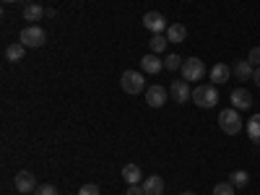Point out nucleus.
Listing matches in <instances>:
<instances>
[{
	"instance_id": "1",
	"label": "nucleus",
	"mask_w": 260,
	"mask_h": 195,
	"mask_svg": "<svg viewBox=\"0 0 260 195\" xmlns=\"http://www.w3.org/2000/svg\"><path fill=\"white\" fill-rule=\"evenodd\" d=\"M192 102L198 107H203V110H211V107L219 104V91H216L213 83H201L192 89Z\"/></svg>"
},
{
	"instance_id": "2",
	"label": "nucleus",
	"mask_w": 260,
	"mask_h": 195,
	"mask_svg": "<svg viewBox=\"0 0 260 195\" xmlns=\"http://www.w3.org/2000/svg\"><path fill=\"white\" fill-rule=\"evenodd\" d=\"M120 89H122L125 94H141V91L148 89V86H146V78H143L138 71H125V73L120 76Z\"/></svg>"
},
{
	"instance_id": "3",
	"label": "nucleus",
	"mask_w": 260,
	"mask_h": 195,
	"mask_svg": "<svg viewBox=\"0 0 260 195\" xmlns=\"http://www.w3.org/2000/svg\"><path fill=\"white\" fill-rule=\"evenodd\" d=\"M219 127L224 130L226 136H237L242 130V117H240V110H224L221 115H219Z\"/></svg>"
},
{
	"instance_id": "4",
	"label": "nucleus",
	"mask_w": 260,
	"mask_h": 195,
	"mask_svg": "<svg viewBox=\"0 0 260 195\" xmlns=\"http://www.w3.org/2000/svg\"><path fill=\"white\" fill-rule=\"evenodd\" d=\"M18 42L24 47H34L37 50V47H42L47 42V34H45V29H39L37 24H31V26H26L24 31L18 34Z\"/></svg>"
},
{
	"instance_id": "5",
	"label": "nucleus",
	"mask_w": 260,
	"mask_h": 195,
	"mask_svg": "<svg viewBox=\"0 0 260 195\" xmlns=\"http://www.w3.org/2000/svg\"><path fill=\"white\" fill-rule=\"evenodd\" d=\"M206 76V65L201 57H187L182 62V78L185 81H201Z\"/></svg>"
},
{
	"instance_id": "6",
	"label": "nucleus",
	"mask_w": 260,
	"mask_h": 195,
	"mask_svg": "<svg viewBox=\"0 0 260 195\" xmlns=\"http://www.w3.org/2000/svg\"><path fill=\"white\" fill-rule=\"evenodd\" d=\"M143 26H146L151 34H161V31H167V29H169L167 18H164L159 11H148V13L143 16Z\"/></svg>"
},
{
	"instance_id": "7",
	"label": "nucleus",
	"mask_w": 260,
	"mask_h": 195,
	"mask_svg": "<svg viewBox=\"0 0 260 195\" xmlns=\"http://www.w3.org/2000/svg\"><path fill=\"white\" fill-rule=\"evenodd\" d=\"M169 96L175 99L177 104H185V102H190V99H192V91H190L187 81H185V78L172 81V86H169Z\"/></svg>"
},
{
	"instance_id": "8",
	"label": "nucleus",
	"mask_w": 260,
	"mask_h": 195,
	"mask_svg": "<svg viewBox=\"0 0 260 195\" xmlns=\"http://www.w3.org/2000/svg\"><path fill=\"white\" fill-rule=\"evenodd\" d=\"M146 104L154 107V110L164 107L167 104V89H161V86H148L146 89Z\"/></svg>"
},
{
	"instance_id": "9",
	"label": "nucleus",
	"mask_w": 260,
	"mask_h": 195,
	"mask_svg": "<svg viewBox=\"0 0 260 195\" xmlns=\"http://www.w3.org/2000/svg\"><path fill=\"white\" fill-rule=\"evenodd\" d=\"M16 190L21 192V195H26V192H31V190H37V180H34V175H31V172H18V175H16Z\"/></svg>"
},
{
	"instance_id": "10",
	"label": "nucleus",
	"mask_w": 260,
	"mask_h": 195,
	"mask_svg": "<svg viewBox=\"0 0 260 195\" xmlns=\"http://www.w3.org/2000/svg\"><path fill=\"white\" fill-rule=\"evenodd\" d=\"M229 76H232V68H229V65H224V62H216L213 68H211V73H208V78H211V83H213V86L226 83V81H229Z\"/></svg>"
},
{
	"instance_id": "11",
	"label": "nucleus",
	"mask_w": 260,
	"mask_h": 195,
	"mask_svg": "<svg viewBox=\"0 0 260 195\" xmlns=\"http://www.w3.org/2000/svg\"><path fill=\"white\" fill-rule=\"evenodd\" d=\"M232 107L234 110H250L252 107V96L247 89H234L232 91Z\"/></svg>"
},
{
	"instance_id": "12",
	"label": "nucleus",
	"mask_w": 260,
	"mask_h": 195,
	"mask_svg": "<svg viewBox=\"0 0 260 195\" xmlns=\"http://www.w3.org/2000/svg\"><path fill=\"white\" fill-rule=\"evenodd\" d=\"M141 185H143V195H164V180L159 175L146 177Z\"/></svg>"
},
{
	"instance_id": "13",
	"label": "nucleus",
	"mask_w": 260,
	"mask_h": 195,
	"mask_svg": "<svg viewBox=\"0 0 260 195\" xmlns=\"http://www.w3.org/2000/svg\"><path fill=\"white\" fill-rule=\"evenodd\" d=\"M161 68H164L161 57H156V55H146V57H141V71H143V73L156 76V73H161Z\"/></svg>"
},
{
	"instance_id": "14",
	"label": "nucleus",
	"mask_w": 260,
	"mask_h": 195,
	"mask_svg": "<svg viewBox=\"0 0 260 195\" xmlns=\"http://www.w3.org/2000/svg\"><path fill=\"white\" fill-rule=\"evenodd\" d=\"M122 180H125L127 185H141V182H143L141 167H138V164H125V167H122Z\"/></svg>"
},
{
	"instance_id": "15",
	"label": "nucleus",
	"mask_w": 260,
	"mask_h": 195,
	"mask_svg": "<svg viewBox=\"0 0 260 195\" xmlns=\"http://www.w3.org/2000/svg\"><path fill=\"white\" fill-rule=\"evenodd\" d=\"M45 13H47V11L42 8L39 3H29V6L24 8V18L29 21V24H37L39 18H45Z\"/></svg>"
},
{
	"instance_id": "16",
	"label": "nucleus",
	"mask_w": 260,
	"mask_h": 195,
	"mask_svg": "<svg viewBox=\"0 0 260 195\" xmlns=\"http://www.w3.org/2000/svg\"><path fill=\"white\" fill-rule=\"evenodd\" d=\"M167 39H169V42H175V45H177V42H185V39H187V29H185L182 24H169V29H167Z\"/></svg>"
},
{
	"instance_id": "17",
	"label": "nucleus",
	"mask_w": 260,
	"mask_h": 195,
	"mask_svg": "<svg viewBox=\"0 0 260 195\" xmlns=\"http://www.w3.org/2000/svg\"><path fill=\"white\" fill-rule=\"evenodd\" d=\"M232 71H234V76H237V78H242V81L252 78V73H255V68L250 65V60H240V62H237Z\"/></svg>"
},
{
	"instance_id": "18",
	"label": "nucleus",
	"mask_w": 260,
	"mask_h": 195,
	"mask_svg": "<svg viewBox=\"0 0 260 195\" xmlns=\"http://www.w3.org/2000/svg\"><path fill=\"white\" fill-rule=\"evenodd\" d=\"M167 45H169L167 34H154V37H151V42H148V47H151V52H154V55H161L167 50Z\"/></svg>"
},
{
	"instance_id": "19",
	"label": "nucleus",
	"mask_w": 260,
	"mask_h": 195,
	"mask_svg": "<svg viewBox=\"0 0 260 195\" xmlns=\"http://www.w3.org/2000/svg\"><path fill=\"white\" fill-rule=\"evenodd\" d=\"M247 136H250L252 143L260 146V115H255V117L247 120Z\"/></svg>"
},
{
	"instance_id": "20",
	"label": "nucleus",
	"mask_w": 260,
	"mask_h": 195,
	"mask_svg": "<svg viewBox=\"0 0 260 195\" xmlns=\"http://www.w3.org/2000/svg\"><path fill=\"white\" fill-rule=\"evenodd\" d=\"M24 55H26V47L21 45V42H16V45H11V47L6 50V57H8L11 62H21V60H24Z\"/></svg>"
},
{
	"instance_id": "21",
	"label": "nucleus",
	"mask_w": 260,
	"mask_h": 195,
	"mask_svg": "<svg viewBox=\"0 0 260 195\" xmlns=\"http://www.w3.org/2000/svg\"><path fill=\"white\" fill-rule=\"evenodd\" d=\"M229 182L234 185V187H247V182H250V175L245 169H234L232 175H229Z\"/></svg>"
},
{
	"instance_id": "22",
	"label": "nucleus",
	"mask_w": 260,
	"mask_h": 195,
	"mask_svg": "<svg viewBox=\"0 0 260 195\" xmlns=\"http://www.w3.org/2000/svg\"><path fill=\"white\" fill-rule=\"evenodd\" d=\"M164 68H167V71H180V68H182V57L175 55V52L167 55V57H164Z\"/></svg>"
},
{
	"instance_id": "23",
	"label": "nucleus",
	"mask_w": 260,
	"mask_h": 195,
	"mask_svg": "<svg viewBox=\"0 0 260 195\" xmlns=\"http://www.w3.org/2000/svg\"><path fill=\"white\" fill-rule=\"evenodd\" d=\"M213 195H234V185L226 180V182H219L213 187Z\"/></svg>"
},
{
	"instance_id": "24",
	"label": "nucleus",
	"mask_w": 260,
	"mask_h": 195,
	"mask_svg": "<svg viewBox=\"0 0 260 195\" xmlns=\"http://www.w3.org/2000/svg\"><path fill=\"white\" fill-rule=\"evenodd\" d=\"M78 195H102V190H99V185H94V182H86V185H81Z\"/></svg>"
},
{
	"instance_id": "25",
	"label": "nucleus",
	"mask_w": 260,
	"mask_h": 195,
	"mask_svg": "<svg viewBox=\"0 0 260 195\" xmlns=\"http://www.w3.org/2000/svg\"><path fill=\"white\" fill-rule=\"evenodd\" d=\"M247 60H250L252 68H260V47H252L250 55H247Z\"/></svg>"
},
{
	"instance_id": "26",
	"label": "nucleus",
	"mask_w": 260,
	"mask_h": 195,
	"mask_svg": "<svg viewBox=\"0 0 260 195\" xmlns=\"http://www.w3.org/2000/svg\"><path fill=\"white\" fill-rule=\"evenodd\" d=\"M34 192H37V195H57V187H55V185H39Z\"/></svg>"
},
{
	"instance_id": "27",
	"label": "nucleus",
	"mask_w": 260,
	"mask_h": 195,
	"mask_svg": "<svg viewBox=\"0 0 260 195\" xmlns=\"http://www.w3.org/2000/svg\"><path fill=\"white\" fill-rule=\"evenodd\" d=\"M127 195H143V185H127Z\"/></svg>"
},
{
	"instance_id": "28",
	"label": "nucleus",
	"mask_w": 260,
	"mask_h": 195,
	"mask_svg": "<svg viewBox=\"0 0 260 195\" xmlns=\"http://www.w3.org/2000/svg\"><path fill=\"white\" fill-rule=\"evenodd\" d=\"M252 81L260 86V68H255V73H252Z\"/></svg>"
},
{
	"instance_id": "29",
	"label": "nucleus",
	"mask_w": 260,
	"mask_h": 195,
	"mask_svg": "<svg viewBox=\"0 0 260 195\" xmlns=\"http://www.w3.org/2000/svg\"><path fill=\"white\" fill-rule=\"evenodd\" d=\"M180 195H198V192H190V190H185V192H180Z\"/></svg>"
},
{
	"instance_id": "30",
	"label": "nucleus",
	"mask_w": 260,
	"mask_h": 195,
	"mask_svg": "<svg viewBox=\"0 0 260 195\" xmlns=\"http://www.w3.org/2000/svg\"><path fill=\"white\" fill-rule=\"evenodd\" d=\"M3 3H18V0H3Z\"/></svg>"
}]
</instances>
